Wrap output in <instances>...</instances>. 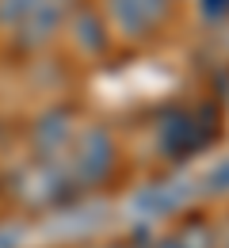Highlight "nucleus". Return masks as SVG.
Returning <instances> with one entry per match:
<instances>
[{
	"instance_id": "f257e3e1",
	"label": "nucleus",
	"mask_w": 229,
	"mask_h": 248,
	"mask_svg": "<svg viewBox=\"0 0 229 248\" xmlns=\"http://www.w3.org/2000/svg\"><path fill=\"white\" fill-rule=\"evenodd\" d=\"M161 0H115V12L130 23V27H145L149 19H157L161 16Z\"/></svg>"
}]
</instances>
